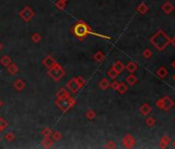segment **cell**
I'll return each instance as SVG.
<instances>
[{
	"label": "cell",
	"mask_w": 175,
	"mask_h": 149,
	"mask_svg": "<svg viewBox=\"0 0 175 149\" xmlns=\"http://www.w3.org/2000/svg\"><path fill=\"white\" fill-rule=\"evenodd\" d=\"M150 43L155 46V48L158 51H164L167 48V46L170 44V37L166 34L165 31L158 30L151 36Z\"/></svg>",
	"instance_id": "cell-1"
},
{
	"label": "cell",
	"mask_w": 175,
	"mask_h": 149,
	"mask_svg": "<svg viewBox=\"0 0 175 149\" xmlns=\"http://www.w3.org/2000/svg\"><path fill=\"white\" fill-rule=\"evenodd\" d=\"M174 107V101L170 96H165L163 98V110L165 111H169Z\"/></svg>",
	"instance_id": "cell-2"
},
{
	"label": "cell",
	"mask_w": 175,
	"mask_h": 149,
	"mask_svg": "<svg viewBox=\"0 0 175 149\" xmlns=\"http://www.w3.org/2000/svg\"><path fill=\"white\" fill-rule=\"evenodd\" d=\"M162 9L164 10V12H165V14L170 15L171 12H173L174 6H173V4H172V3H170L169 1H167L163 5H162Z\"/></svg>",
	"instance_id": "cell-3"
},
{
	"label": "cell",
	"mask_w": 175,
	"mask_h": 149,
	"mask_svg": "<svg viewBox=\"0 0 175 149\" xmlns=\"http://www.w3.org/2000/svg\"><path fill=\"white\" fill-rule=\"evenodd\" d=\"M171 142V138L169 136H164V137L161 138V141H160V148L162 149H165L167 148V146L169 145V143Z\"/></svg>",
	"instance_id": "cell-4"
},
{
	"label": "cell",
	"mask_w": 175,
	"mask_h": 149,
	"mask_svg": "<svg viewBox=\"0 0 175 149\" xmlns=\"http://www.w3.org/2000/svg\"><path fill=\"white\" fill-rule=\"evenodd\" d=\"M124 144L126 145V147H129V148L133 147L134 144H135L134 138H133L132 136H130V135L126 136V137H125V139H124Z\"/></svg>",
	"instance_id": "cell-5"
},
{
	"label": "cell",
	"mask_w": 175,
	"mask_h": 149,
	"mask_svg": "<svg viewBox=\"0 0 175 149\" xmlns=\"http://www.w3.org/2000/svg\"><path fill=\"white\" fill-rule=\"evenodd\" d=\"M167 75H168V70H167L166 67H164V66L159 67V69L156 70V76H158L159 78H161V79L166 78Z\"/></svg>",
	"instance_id": "cell-6"
},
{
	"label": "cell",
	"mask_w": 175,
	"mask_h": 149,
	"mask_svg": "<svg viewBox=\"0 0 175 149\" xmlns=\"http://www.w3.org/2000/svg\"><path fill=\"white\" fill-rule=\"evenodd\" d=\"M140 112H141V114H142V115L146 116V115H148L151 112V107L148 104L142 105V106H141V108H140Z\"/></svg>",
	"instance_id": "cell-7"
},
{
	"label": "cell",
	"mask_w": 175,
	"mask_h": 149,
	"mask_svg": "<svg viewBox=\"0 0 175 149\" xmlns=\"http://www.w3.org/2000/svg\"><path fill=\"white\" fill-rule=\"evenodd\" d=\"M137 10L140 12V14H145V12H147V10H148V6L146 4L144 3H141L139 6L137 7Z\"/></svg>",
	"instance_id": "cell-8"
},
{
	"label": "cell",
	"mask_w": 175,
	"mask_h": 149,
	"mask_svg": "<svg viewBox=\"0 0 175 149\" xmlns=\"http://www.w3.org/2000/svg\"><path fill=\"white\" fill-rule=\"evenodd\" d=\"M146 122V125H147L148 127H153V125L156 124V119L153 118V117H147L145 120Z\"/></svg>",
	"instance_id": "cell-9"
},
{
	"label": "cell",
	"mask_w": 175,
	"mask_h": 149,
	"mask_svg": "<svg viewBox=\"0 0 175 149\" xmlns=\"http://www.w3.org/2000/svg\"><path fill=\"white\" fill-rule=\"evenodd\" d=\"M127 69L129 70V72H135V70L137 69V65L136 63H134V62H129V63L127 64Z\"/></svg>",
	"instance_id": "cell-10"
},
{
	"label": "cell",
	"mask_w": 175,
	"mask_h": 149,
	"mask_svg": "<svg viewBox=\"0 0 175 149\" xmlns=\"http://www.w3.org/2000/svg\"><path fill=\"white\" fill-rule=\"evenodd\" d=\"M127 82L129 83L130 85H134L135 83L137 82V78L135 77V76L131 75V76H129V77H128V79H127Z\"/></svg>",
	"instance_id": "cell-11"
},
{
	"label": "cell",
	"mask_w": 175,
	"mask_h": 149,
	"mask_svg": "<svg viewBox=\"0 0 175 149\" xmlns=\"http://www.w3.org/2000/svg\"><path fill=\"white\" fill-rule=\"evenodd\" d=\"M123 69H124V65H123L119 61H117L116 63L114 64V70H116L117 73H121Z\"/></svg>",
	"instance_id": "cell-12"
},
{
	"label": "cell",
	"mask_w": 175,
	"mask_h": 149,
	"mask_svg": "<svg viewBox=\"0 0 175 149\" xmlns=\"http://www.w3.org/2000/svg\"><path fill=\"white\" fill-rule=\"evenodd\" d=\"M143 57H145V58H150L151 55H153V52L150 51V49H145L144 51H143Z\"/></svg>",
	"instance_id": "cell-13"
},
{
	"label": "cell",
	"mask_w": 175,
	"mask_h": 149,
	"mask_svg": "<svg viewBox=\"0 0 175 149\" xmlns=\"http://www.w3.org/2000/svg\"><path fill=\"white\" fill-rule=\"evenodd\" d=\"M117 89H119V91L121 93H124V92H126V90H127V87L125 86L124 84H119V86H117Z\"/></svg>",
	"instance_id": "cell-14"
},
{
	"label": "cell",
	"mask_w": 175,
	"mask_h": 149,
	"mask_svg": "<svg viewBox=\"0 0 175 149\" xmlns=\"http://www.w3.org/2000/svg\"><path fill=\"white\" fill-rule=\"evenodd\" d=\"M156 107H158L159 109H163V98L158 99V101H156Z\"/></svg>",
	"instance_id": "cell-15"
},
{
	"label": "cell",
	"mask_w": 175,
	"mask_h": 149,
	"mask_svg": "<svg viewBox=\"0 0 175 149\" xmlns=\"http://www.w3.org/2000/svg\"><path fill=\"white\" fill-rule=\"evenodd\" d=\"M170 43L175 47V36H173V37L171 38V40H170Z\"/></svg>",
	"instance_id": "cell-16"
},
{
	"label": "cell",
	"mask_w": 175,
	"mask_h": 149,
	"mask_svg": "<svg viewBox=\"0 0 175 149\" xmlns=\"http://www.w3.org/2000/svg\"><path fill=\"white\" fill-rule=\"evenodd\" d=\"M171 66L173 67V69H175V60H173V61H172V63H171Z\"/></svg>",
	"instance_id": "cell-17"
},
{
	"label": "cell",
	"mask_w": 175,
	"mask_h": 149,
	"mask_svg": "<svg viewBox=\"0 0 175 149\" xmlns=\"http://www.w3.org/2000/svg\"><path fill=\"white\" fill-rule=\"evenodd\" d=\"M173 80H174V82H175V75L173 76Z\"/></svg>",
	"instance_id": "cell-18"
},
{
	"label": "cell",
	"mask_w": 175,
	"mask_h": 149,
	"mask_svg": "<svg viewBox=\"0 0 175 149\" xmlns=\"http://www.w3.org/2000/svg\"><path fill=\"white\" fill-rule=\"evenodd\" d=\"M173 146H174V148H175V141H174V142H173Z\"/></svg>",
	"instance_id": "cell-19"
}]
</instances>
